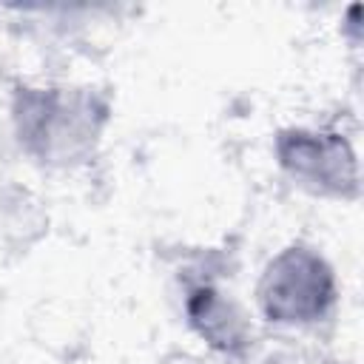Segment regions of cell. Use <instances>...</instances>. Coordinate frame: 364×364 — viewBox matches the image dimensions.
I'll use <instances>...</instances> for the list:
<instances>
[{"label":"cell","instance_id":"obj_1","mask_svg":"<svg viewBox=\"0 0 364 364\" xmlns=\"http://www.w3.org/2000/svg\"><path fill=\"white\" fill-rule=\"evenodd\" d=\"M336 287L330 267L304 247L279 253L259 284V304L270 321L304 324L316 321L333 304Z\"/></svg>","mask_w":364,"mask_h":364},{"label":"cell","instance_id":"obj_2","mask_svg":"<svg viewBox=\"0 0 364 364\" xmlns=\"http://www.w3.org/2000/svg\"><path fill=\"white\" fill-rule=\"evenodd\" d=\"M279 159L293 176L304 179L307 185L333 193H355V159L341 136L304 131L282 134Z\"/></svg>","mask_w":364,"mask_h":364},{"label":"cell","instance_id":"obj_3","mask_svg":"<svg viewBox=\"0 0 364 364\" xmlns=\"http://www.w3.org/2000/svg\"><path fill=\"white\" fill-rule=\"evenodd\" d=\"M188 313H191V321L199 327V333L213 344V347H222V350H236L245 336H242V324L239 318H233L230 307L225 301L216 299V293L210 290H196L188 301Z\"/></svg>","mask_w":364,"mask_h":364}]
</instances>
